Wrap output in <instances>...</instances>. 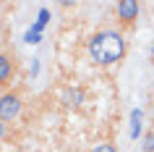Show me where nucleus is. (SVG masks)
<instances>
[{"label": "nucleus", "mask_w": 154, "mask_h": 152, "mask_svg": "<svg viewBox=\"0 0 154 152\" xmlns=\"http://www.w3.org/2000/svg\"><path fill=\"white\" fill-rule=\"evenodd\" d=\"M89 152H118V147H115L112 142H99V144H94Z\"/></svg>", "instance_id": "7"}, {"label": "nucleus", "mask_w": 154, "mask_h": 152, "mask_svg": "<svg viewBox=\"0 0 154 152\" xmlns=\"http://www.w3.org/2000/svg\"><path fill=\"white\" fill-rule=\"evenodd\" d=\"M21 113H24V97H21V92L8 89V92L0 95V121L5 126L8 123H16L21 118Z\"/></svg>", "instance_id": "2"}, {"label": "nucleus", "mask_w": 154, "mask_h": 152, "mask_svg": "<svg viewBox=\"0 0 154 152\" xmlns=\"http://www.w3.org/2000/svg\"><path fill=\"white\" fill-rule=\"evenodd\" d=\"M13 79H16V60H13L5 50H0V89L8 92V87L13 84Z\"/></svg>", "instance_id": "5"}, {"label": "nucleus", "mask_w": 154, "mask_h": 152, "mask_svg": "<svg viewBox=\"0 0 154 152\" xmlns=\"http://www.w3.org/2000/svg\"><path fill=\"white\" fill-rule=\"evenodd\" d=\"M5 134H8V126H5V123H3V121H0V142H3V139H5Z\"/></svg>", "instance_id": "8"}, {"label": "nucleus", "mask_w": 154, "mask_h": 152, "mask_svg": "<svg viewBox=\"0 0 154 152\" xmlns=\"http://www.w3.org/2000/svg\"><path fill=\"white\" fill-rule=\"evenodd\" d=\"M138 13H141L138 0H118V5H115V16H118V24L123 29H131V26L136 24Z\"/></svg>", "instance_id": "3"}, {"label": "nucleus", "mask_w": 154, "mask_h": 152, "mask_svg": "<svg viewBox=\"0 0 154 152\" xmlns=\"http://www.w3.org/2000/svg\"><path fill=\"white\" fill-rule=\"evenodd\" d=\"M86 55L94 66L110 68V66L123 63V58L128 55V40L120 29L102 26L86 40Z\"/></svg>", "instance_id": "1"}, {"label": "nucleus", "mask_w": 154, "mask_h": 152, "mask_svg": "<svg viewBox=\"0 0 154 152\" xmlns=\"http://www.w3.org/2000/svg\"><path fill=\"white\" fill-rule=\"evenodd\" d=\"M141 152H154V128L144 131V139H141Z\"/></svg>", "instance_id": "6"}, {"label": "nucleus", "mask_w": 154, "mask_h": 152, "mask_svg": "<svg viewBox=\"0 0 154 152\" xmlns=\"http://www.w3.org/2000/svg\"><path fill=\"white\" fill-rule=\"evenodd\" d=\"M86 102V89L84 87H65L60 92V105L65 110H81Z\"/></svg>", "instance_id": "4"}, {"label": "nucleus", "mask_w": 154, "mask_h": 152, "mask_svg": "<svg viewBox=\"0 0 154 152\" xmlns=\"http://www.w3.org/2000/svg\"><path fill=\"white\" fill-rule=\"evenodd\" d=\"M152 118H154V102H152Z\"/></svg>", "instance_id": "10"}, {"label": "nucleus", "mask_w": 154, "mask_h": 152, "mask_svg": "<svg viewBox=\"0 0 154 152\" xmlns=\"http://www.w3.org/2000/svg\"><path fill=\"white\" fill-rule=\"evenodd\" d=\"M152 60H154V45H152Z\"/></svg>", "instance_id": "9"}]
</instances>
